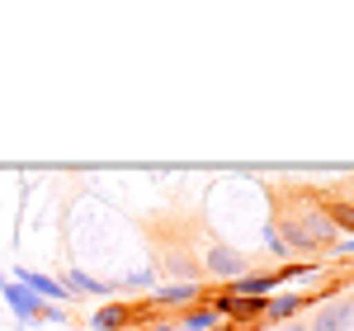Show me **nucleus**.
<instances>
[{
	"mask_svg": "<svg viewBox=\"0 0 354 331\" xmlns=\"http://www.w3.org/2000/svg\"><path fill=\"white\" fill-rule=\"evenodd\" d=\"M33 327H66V307L43 303V307H38V322H33Z\"/></svg>",
	"mask_w": 354,
	"mask_h": 331,
	"instance_id": "13",
	"label": "nucleus"
},
{
	"mask_svg": "<svg viewBox=\"0 0 354 331\" xmlns=\"http://www.w3.org/2000/svg\"><path fill=\"white\" fill-rule=\"evenodd\" d=\"M203 265H208V275L213 279H227V284H232V279H241V275H250V265H245V256L241 251H232V247H208V260H203Z\"/></svg>",
	"mask_w": 354,
	"mask_h": 331,
	"instance_id": "5",
	"label": "nucleus"
},
{
	"mask_svg": "<svg viewBox=\"0 0 354 331\" xmlns=\"http://www.w3.org/2000/svg\"><path fill=\"white\" fill-rule=\"evenodd\" d=\"M0 294H5V307L15 312V322H19V331L38 322V307H43V298H38V294H33L28 284H19V279L10 275L5 284H0Z\"/></svg>",
	"mask_w": 354,
	"mask_h": 331,
	"instance_id": "2",
	"label": "nucleus"
},
{
	"mask_svg": "<svg viewBox=\"0 0 354 331\" xmlns=\"http://www.w3.org/2000/svg\"><path fill=\"white\" fill-rule=\"evenodd\" d=\"M15 279H19V284H28L43 303H57V307H71V303H76V298H71V289H66L57 275H43V270H19Z\"/></svg>",
	"mask_w": 354,
	"mask_h": 331,
	"instance_id": "4",
	"label": "nucleus"
},
{
	"mask_svg": "<svg viewBox=\"0 0 354 331\" xmlns=\"http://www.w3.org/2000/svg\"><path fill=\"white\" fill-rule=\"evenodd\" d=\"M62 284L71 289V298H81V294H85V298H109V294H118L109 279H95L90 270H81V265H71V270L62 275Z\"/></svg>",
	"mask_w": 354,
	"mask_h": 331,
	"instance_id": "6",
	"label": "nucleus"
},
{
	"mask_svg": "<svg viewBox=\"0 0 354 331\" xmlns=\"http://www.w3.org/2000/svg\"><path fill=\"white\" fill-rule=\"evenodd\" d=\"M260 237H265V247H270L274 256H279V260H288V247H283V237H279V227H274V218L265 222V232H260Z\"/></svg>",
	"mask_w": 354,
	"mask_h": 331,
	"instance_id": "14",
	"label": "nucleus"
},
{
	"mask_svg": "<svg viewBox=\"0 0 354 331\" xmlns=\"http://www.w3.org/2000/svg\"><path fill=\"white\" fill-rule=\"evenodd\" d=\"M113 289H128V294H151V289H156V270H151V265H142V270H133V275H123Z\"/></svg>",
	"mask_w": 354,
	"mask_h": 331,
	"instance_id": "12",
	"label": "nucleus"
},
{
	"mask_svg": "<svg viewBox=\"0 0 354 331\" xmlns=\"http://www.w3.org/2000/svg\"><path fill=\"white\" fill-rule=\"evenodd\" d=\"M279 331H307V327H302V322H288V327H279Z\"/></svg>",
	"mask_w": 354,
	"mask_h": 331,
	"instance_id": "18",
	"label": "nucleus"
},
{
	"mask_svg": "<svg viewBox=\"0 0 354 331\" xmlns=\"http://www.w3.org/2000/svg\"><path fill=\"white\" fill-rule=\"evenodd\" d=\"M208 303V284L203 279H175V284H156L147 307H194Z\"/></svg>",
	"mask_w": 354,
	"mask_h": 331,
	"instance_id": "1",
	"label": "nucleus"
},
{
	"mask_svg": "<svg viewBox=\"0 0 354 331\" xmlns=\"http://www.w3.org/2000/svg\"><path fill=\"white\" fill-rule=\"evenodd\" d=\"M350 312H354V298H350Z\"/></svg>",
	"mask_w": 354,
	"mask_h": 331,
	"instance_id": "21",
	"label": "nucleus"
},
{
	"mask_svg": "<svg viewBox=\"0 0 354 331\" xmlns=\"http://www.w3.org/2000/svg\"><path fill=\"white\" fill-rule=\"evenodd\" d=\"M330 256H335V260H345V256H350V260H354V237H345V242H335V247H330Z\"/></svg>",
	"mask_w": 354,
	"mask_h": 331,
	"instance_id": "15",
	"label": "nucleus"
},
{
	"mask_svg": "<svg viewBox=\"0 0 354 331\" xmlns=\"http://www.w3.org/2000/svg\"><path fill=\"white\" fill-rule=\"evenodd\" d=\"M133 327V307L128 303H100L90 317V331H128Z\"/></svg>",
	"mask_w": 354,
	"mask_h": 331,
	"instance_id": "9",
	"label": "nucleus"
},
{
	"mask_svg": "<svg viewBox=\"0 0 354 331\" xmlns=\"http://www.w3.org/2000/svg\"><path fill=\"white\" fill-rule=\"evenodd\" d=\"M317 275H322V265H317V260H293V265L274 270L279 284H307V279H317Z\"/></svg>",
	"mask_w": 354,
	"mask_h": 331,
	"instance_id": "11",
	"label": "nucleus"
},
{
	"mask_svg": "<svg viewBox=\"0 0 354 331\" xmlns=\"http://www.w3.org/2000/svg\"><path fill=\"white\" fill-rule=\"evenodd\" d=\"M24 331H38V327H24Z\"/></svg>",
	"mask_w": 354,
	"mask_h": 331,
	"instance_id": "20",
	"label": "nucleus"
},
{
	"mask_svg": "<svg viewBox=\"0 0 354 331\" xmlns=\"http://www.w3.org/2000/svg\"><path fill=\"white\" fill-rule=\"evenodd\" d=\"M350 327H354L350 298H340V303L317 307V317H312V327H307V331H350Z\"/></svg>",
	"mask_w": 354,
	"mask_h": 331,
	"instance_id": "8",
	"label": "nucleus"
},
{
	"mask_svg": "<svg viewBox=\"0 0 354 331\" xmlns=\"http://www.w3.org/2000/svg\"><path fill=\"white\" fill-rule=\"evenodd\" d=\"M227 294L232 298H274L279 294V279H274V270L270 275H241V279L227 284Z\"/></svg>",
	"mask_w": 354,
	"mask_h": 331,
	"instance_id": "7",
	"label": "nucleus"
},
{
	"mask_svg": "<svg viewBox=\"0 0 354 331\" xmlns=\"http://www.w3.org/2000/svg\"><path fill=\"white\" fill-rule=\"evenodd\" d=\"M147 331H175V322H161V317H156V322H151Z\"/></svg>",
	"mask_w": 354,
	"mask_h": 331,
	"instance_id": "16",
	"label": "nucleus"
},
{
	"mask_svg": "<svg viewBox=\"0 0 354 331\" xmlns=\"http://www.w3.org/2000/svg\"><path fill=\"white\" fill-rule=\"evenodd\" d=\"M175 331H189V327H180V322H175Z\"/></svg>",
	"mask_w": 354,
	"mask_h": 331,
	"instance_id": "19",
	"label": "nucleus"
},
{
	"mask_svg": "<svg viewBox=\"0 0 354 331\" xmlns=\"http://www.w3.org/2000/svg\"><path fill=\"white\" fill-rule=\"evenodd\" d=\"M218 312H213V303H194L185 307V317H180V327H189V331H218Z\"/></svg>",
	"mask_w": 354,
	"mask_h": 331,
	"instance_id": "10",
	"label": "nucleus"
},
{
	"mask_svg": "<svg viewBox=\"0 0 354 331\" xmlns=\"http://www.w3.org/2000/svg\"><path fill=\"white\" fill-rule=\"evenodd\" d=\"M307 307H317V294L283 289V294H274V298H270V307H265V322H274V327H288V322H298Z\"/></svg>",
	"mask_w": 354,
	"mask_h": 331,
	"instance_id": "3",
	"label": "nucleus"
},
{
	"mask_svg": "<svg viewBox=\"0 0 354 331\" xmlns=\"http://www.w3.org/2000/svg\"><path fill=\"white\" fill-rule=\"evenodd\" d=\"M218 331H255V327H236V322H218Z\"/></svg>",
	"mask_w": 354,
	"mask_h": 331,
	"instance_id": "17",
	"label": "nucleus"
},
{
	"mask_svg": "<svg viewBox=\"0 0 354 331\" xmlns=\"http://www.w3.org/2000/svg\"><path fill=\"white\" fill-rule=\"evenodd\" d=\"M0 284H5V275H0Z\"/></svg>",
	"mask_w": 354,
	"mask_h": 331,
	"instance_id": "22",
	"label": "nucleus"
}]
</instances>
